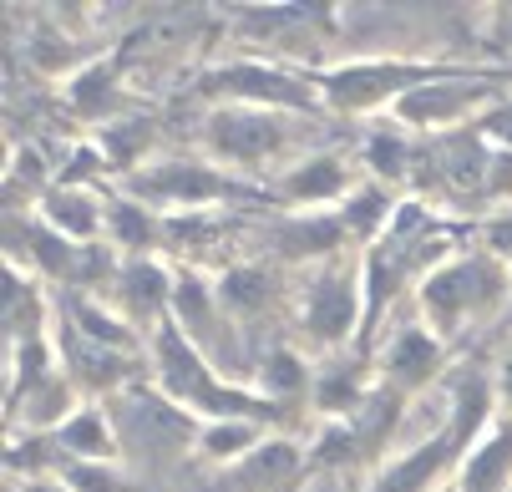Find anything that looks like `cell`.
Returning <instances> with one entry per match:
<instances>
[{
	"label": "cell",
	"mask_w": 512,
	"mask_h": 492,
	"mask_svg": "<svg viewBox=\"0 0 512 492\" xmlns=\"http://www.w3.org/2000/svg\"><path fill=\"white\" fill-rule=\"evenodd\" d=\"M360 188L355 168L345 153L335 148H310L305 158H295L269 188V198L289 214H325V208H340L350 193Z\"/></svg>",
	"instance_id": "cell-10"
},
{
	"label": "cell",
	"mask_w": 512,
	"mask_h": 492,
	"mask_svg": "<svg viewBox=\"0 0 512 492\" xmlns=\"http://www.w3.org/2000/svg\"><path fill=\"white\" fill-rule=\"evenodd\" d=\"M462 66L467 61H447V56H355V61L315 66V82L325 112L335 117H391L401 97L457 77Z\"/></svg>",
	"instance_id": "cell-4"
},
{
	"label": "cell",
	"mask_w": 512,
	"mask_h": 492,
	"mask_svg": "<svg viewBox=\"0 0 512 492\" xmlns=\"http://www.w3.org/2000/svg\"><path fill=\"white\" fill-rule=\"evenodd\" d=\"M56 452H61V472L77 462H122V437L107 401H82L61 427L51 432Z\"/></svg>",
	"instance_id": "cell-15"
},
{
	"label": "cell",
	"mask_w": 512,
	"mask_h": 492,
	"mask_svg": "<svg viewBox=\"0 0 512 492\" xmlns=\"http://www.w3.org/2000/svg\"><path fill=\"white\" fill-rule=\"evenodd\" d=\"M107 208H112V198H102L97 188L56 178L36 208V219L71 244H107Z\"/></svg>",
	"instance_id": "cell-14"
},
{
	"label": "cell",
	"mask_w": 512,
	"mask_h": 492,
	"mask_svg": "<svg viewBox=\"0 0 512 492\" xmlns=\"http://www.w3.org/2000/svg\"><path fill=\"white\" fill-rule=\"evenodd\" d=\"M492 381H497V401H502V416H512V340L502 345V356L492 366Z\"/></svg>",
	"instance_id": "cell-22"
},
{
	"label": "cell",
	"mask_w": 512,
	"mask_h": 492,
	"mask_svg": "<svg viewBox=\"0 0 512 492\" xmlns=\"http://www.w3.org/2000/svg\"><path fill=\"white\" fill-rule=\"evenodd\" d=\"M66 107L77 112L82 122H92L97 132L112 127L117 117H127V87H122V72H117V61H82V66H71L66 72Z\"/></svg>",
	"instance_id": "cell-16"
},
{
	"label": "cell",
	"mask_w": 512,
	"mask_h": 492,
	"mask_svg": "<svg viewBox=\"0 0 512 492\" xmlns=\"http://www.w3.org/2000/svg\"><path fill=\"white\" fill-rule=\"evenodd\" d=\"M61 482L71 492H132L122 462H77V467H66Z\"/></svg>",
	"instance_id": "cell-20"
},
{
	"label": "cell",
	"mask_w": 512,
	"mask_h": 492,
	"mask_svg": "<svg viewBox=\"0 0 512 492\" xmlns=\"http://www.w3.org/2000/svg\"><path fill=\"white\" fill-rule=\"evenodd\" d=\"M305 122L295 112H264V107H208L198 143L203 158H213L218 168H229L239 178H279L295 158H305Z\"/></svg>",
	"instance_id": "cell-3"
},
{
	"label": "cell",
	"mask_w": 512,
	"mask_h": 492,
	"mask_svg": "<svg viewBox=\"0 0 512 492\" xmlns=\"http://www.w3.org/2000/svg\"><path fill=\"white\" fill-rule=\"evenodd\" d=\"M264 437H269V427H264V421H249V416L203 421V427H198V457H208L218 472H224V467H234L239 457H249Z\"/></svg>",
	"instance_id": "cell-19"
},
{
	"label": "cell",
	"mask_w": 512,
	"mask_h": 492,
	"mask_svg": "<svg viewBox=\"0 0 512 492\" xmlns=\"http://www.w3.org/2000/svg\"><path fill=\"white\" fill-rule=\"evenodd\" d=\"M198 92L208 97V107H264V112H295V117L325 112L315 66L274 61V56H234L224 66H208L198 77Z\"/></svg>",
	"instance_id": "cell-6"
},
{
	"label": "cell",
	"mask_w": 512,
	"mask_h": 492,
	"mask_svg": "<svg viewBox=\"0 0 512 492\" xmlns=\"http://www.w3.org/2000/svg\"><path fill=\"white\" fill-rule=\"evenodd\" d=\"M502 315H512V264L482 244L457 249L416 285V320L452 350Z\"/></svg>",
	"instance_id": "cell-1"
},
{
	"label": "cell",
	"mask_w": 512,
	"mask_h": 492,
	"mask_svg": "<svg viewBox=\"0 0 512 492\" xmlns=\"http://www.w3.org/2000/svg\"><path fill=\"white\" fill-rule=\"evenodd\" d=\"M21 492H71L61 477H36V482H21Z\"/></svg>",
	"instance_id": "cell-23"
},
{
	"label": "cell",
	"mask_w": 512,
	"mask_h": 492,
	"mask_svg": "<svg viewBox=\"0 0 512 492\" xmlns=\"http://www.w3.org/2000/svg\"><path fill=\"white\" fill-rule=\"evenodd\" d=\"M462 457H467V442L452 432V421H442V427L426 432L421 442L391 452L371 472L365 492H442V487H452Z\"/></svg>",
	"instance_id": "cell-9"
},
{
	"label": "cell",
	"mask_w": 512,
	"mask_h": 492,
	"mask_svg": "<svg viewBox=\"0 0 512 492\" xmlns=\"http://www.w3.org/2000/svg\"><path fill=\"white\" fill-rule=\"evenodd\" d=\"M213 285H218V305H224L234 330H249V325L279 315V305H284V279L264 259H234L224 269H213Z\"/></svg>",
	"instance_id": "cell-13"
},
{
	"label": "cell",
	"mask_w": 512,
	"mask_h": 492,
	"mask_svg": "<svg viewBox=\"0 0 512 492\" xmlns=\"http://www.w3.org/2000/svg\"><path fill=\"white\" fill-rule=\"evenodd\" d=\"M477 127H482V132L492 137V143H497L502 153H512V97H507L502 107H492V112H487V117H482Z\"/></svg>",
	"instance_id": "cell-21"
},
{
	"label": "cell",
	"mask_w": 512,
	"mask_h": 492,
	"mask_svg": "<svg viewBox=\"0 0 512 492\" xmlns=\"http://www.w3.org/2000/svg\"><path fill=\"white\" fill-rule=\"evenodd\" d=\"M376 381L391 386L396 396L416 401L426 396L431 386H442L452 371H457V350L442 345L421 320H406V325H391V335L376 345Z\"/></svg>",
	"instance_id": "cell-8"
},
{
	"label": "cell",
	"mask_w": 512,
	"mask_h": 492,
	"mask_svg": "<svg viewBox=\"0 0 512 492\" xmlns=\"http://www.w3.org/2000/svg\"><path fill=\"white\" fill-rule=\"evenodd\" d=\"M269 406H289V401H300L305 391H315V371H310V361L300 356L295 345H269L264 356H259V366H254V381H249Z\"/></svg>",
	"instance_id": "cell-18"
},
{
	"label": "cell",
	"mask_w": 512,
	"mask_h": 492,
	"mask_svg": "<svg viewBox=\"0 0 512 492\" xmlns=\"http://www.w3.org/2000/svg\"><path fill=\"white\" fill-rule=\"evenodd\" d=\"M452 487L457 492H512V416L492 421V432L462 457Z\"/></svg>",
	"instance_id": "cell-17"
},
{
	"label": "cell",
	"mask_w": 512,
	"mask_h": 492,
	"mask_svg": "<svg viewBox=\"0 0 512 492\" xmlns=\"http://www.w3.org/2000/svg\"><path fill=\"white\" fill-rule=\"evenodd\" d=\"M305 477H310V447L279 432H269L249 457L218 472V482L229 492H300Z\"/></svg>",
	"instance_id": "cell-12"
},
{
	"label": "cell",
	"mask_w": 512,
	"mask_h": 492,
	"mask_svg": "<svg viewBox=\"0 0 512 492\" xmlns=\"http://www.w3.org/2000/svg\"><path fill=\"white\" fill-rule=\"evenodd\" d=\"M173 285H178V264L173 259H163V254H153V259H122L107 300L153 340L173 320Z\"/></svg>",
	"instance_id": "cell-11"
},
{
	"label": "cell",
	"mask_w": 512,
	"mask_h": 492,
	"mask_svg": "<svg viewBox=\"0 0 512 492\" xmlns=\"http://www.w3.org/2000/svg\"><path fill=\"white\" fill-rule=\"evenodd\" d=\"M442 492H457V487H442Z\"/></svg>",
	"instance_id": "cell-24"
},
{
	"label": "cell",
	"mask_w": 512,
	"mask_h": 492,
	"mask_svg": "<svg viewBox=\"0 0 512 492\" xmlns=\"http://www.w3.org/2000/svg\"><path fill=\"white\" fill-rule=\"evenodd\" d=\"M295 330L325 350V356H345L365 330V269L360 254L330 259L305 274L300 300H295Z\"/></svg>",
	"instance_id": "cell-7"
},
{
	"label": "cell",
	"mask_w": 512,
	"mask_h": 492,
	"mask_svg": "<svg viewBox=\"0 0 512 492\" xmlns=\"http://www.w3.org/2000/svg\"><path fill=\"white\" fill-rule=\"evenodd\" d=\"M148 361H153V386H158L168 401H178L188 416H198V421H229V416L269 421V416L279 411V406H269L254 386L229 381V371H218L173 320L148 340Z\"/></svg>",
	"instance_id": "cell-2"
},
{
	"label": "cell",
	"mask_w": 512,
	"mask_h": 492,
	"mask_svg": "<svg viewBox=\"0 0 512 492\" xmlns=\"http://www.w3.org/2000/svg\"><path fill=\"white\" fill-rule=\"evenodd\" d=\"M122 193H132L137 203L158 208L163 219H193V214H224L229 203H264L269 193H259L249 178L218 168L213 158H158L142 173L122 178Z\"/></svg>",
	"instance_id": "cell-5"
}]
</instances>
